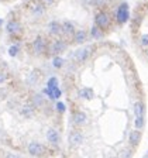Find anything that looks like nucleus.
<instances>
[{
	"label": "nucleus",
	"mask_w": 148,
	"mask_h": 158,
	"mask_svg": "<svg viewBox=\"0 0 148 158\" xmlns=\"http://www.w3.org/2000/svg\"><path fill=\"white\" fill-rule=\"evenodd\" d=\"M90 54H92V47H82V48H79L75 51L73 58H75L78 62H85L86 59L90 56Z\"/></svg>",
	"instance_id": "nucleus-1"
},
{
	"label": "nucleus",
	"mask_w": 148,
	"mask_h": 158,
	"mask_svg": "<svg viewBox=\"0 0 148 158\" xmlns=\"http://www.w3.org/2000/svg\"><path fill=\"white\" fill-rule=\"evenodd\" d=\"M28 152L33 157H43L45 154V147L37 141H33L28 144Z\"/></svg>",
	"instance_id": "nucleus-2"
},
{
	"label": "nucleus",
	"mask_w": 148,
	"mask_h": 158,
	"mask_svg": "<svg viewBox=\"0 0 148 158\" xmlns=\"http://www.w3.org/2000/svg\"><path fill=\"white\" fill-rule=\"evenodd\" d=\"M128 17H130V14H128V6L127 3H123L118 6L117 11H116V19H117V21L120 24L125 23L128 20Z\"/></svg>",
	"instance_id": "nucleus-3"
},
{
	"label": "nucleus",
	"mask_w": 148,
	"mask_h": 158,
	"mask_svg": "<svg viewBox=\"0 0 148 158\" xmlns=\"http://www.w3.org/2000/svg\"><path fill=\"white\" fill-rule=\"evenodd\" d=\"M33 51L37 54V55H39V54H44L45 52V49H47V41L44 37L38 35L35 40H34V43H33Z\"/></svg>",
	"instance_id": "nucleus-4"
},
{
	"label": "nucleus",
	"mask_w": 148,
	"mask_h": 158,
	"mask_svg": "<svg viewBox=\"0 0 148 158\" xmlns=\"http://www.w3.org/2000/svg\"><path fill=\"white\" fill-rule=\"evenodd\" d=\"M95 21H96V26H97L100 30H102V28H106V27L110 24L109 16H107V13H105V11H100V13L96 14Z\"/></svg>",
	"instance_id": "nucleus-5"
},
{
	"label": "nucleus",
	"mask_w": 148,
	"mask_h": 158,
	"mask_svg": "<svg viewBox=\"0 0 148 158\" xmlns=\"http://www.w3.org/2000/svg\"><path fill=\"white\" fill-rule=\"evenodd\" d=\"M66 49V44L64 43L62 40H56V41H54L52 45H51V54L55 56H59V54H62L64 51Z\"/></svg>",
	"instance_id": "nucleus-6"
},
{
	"label": "nucleus",
	"mask_w": 148,
	"mask_h": 158,
	"mask_svg": "<svg viewBox=\"0 0 148 158\" xmlns=\"http://www.w3.org/2000/svg\"><path fill=\"white\" fill-rule=\"evenodd\" d=\"M68 141H69V145H71V147H79V145L82 144V141H83V135H82V133H79V131H72L71 134H69Z\"/></svg>",
	"instance_id": "nucleus-7"
},
{
	"label": "nucleus",
	"mask_w": 148,
	"mask_h": 158,
	"mask_svg": "<svg viewBox=\"0 0 148 158\" xmlns=\"http://www.w3.org/2000/svg\"><path fill=\"white\" fill-rule=\"evenodd\" d=\"M75 24L71 23V21H65L62 23V35L65 37H72L75 35Z\"/></svg>",
	"instance_id": "nucleus-8"
},
{
	"label": "nucleus",
	"mask_w": 148,
	"mask_h": 158,
	"mask_svg": "<svg viewBox=\"0 0 148 158\" xmlns=\"http://www.w3.org/2000/svg\"><path fill=\"white\" fill-rule=\"evenodd\" d=\"M6 30H7V33L9 34L16 35V34H18L20 31H21V27H20V24L17 23V21L11 20V21H9V23L6 24Z\"/></svg>",
	"instance_id": "nucleus-9"
},
{
	"label": "nucleus",
	"mask_w": 148,
	"mask_h": 158,
	"mask_svg": "<svg viewBox=\"0 0 148 158\" xmlns=\"http://www.w3.org/2000/svg\"><path fill=\"white\" fill-rule=\"evenodd\" d=\"M30 10H31V14H33V16L41 17V16H44V13H45V6L39 2V3H34Z\"/></svg>",
	"instance_id": "nucleus-10"
},
{
	"label": "nucleus",
	"mask_w": 148,
	"mask_h": 158,
	"mask_svg": "<svg viewBox=\"0 0 148 158\" xmlns=\"http://www.w3.org/2000/svg\"><path fill=\"white\" fill-rule=\"evenodd\" d=\"M49 33L52 34V35H62V23L51 21L49 23Z\"/></svg>",
	"instance_id": "nucleus-11"
},
{
	"label": "nucleus",
	"mask_w": 148,
	"mask_h": 158,
	"mask_svg": "<svg viewBox=\"0 0 148 158\" xmlns=\"http://www.w3.org/2000/svg\"><path fill=\"white\" fill-rule=\"evenodd\" d=\"M86 120H88V117H86V114L83 112H76L75 114H73V123H75L76 126L85 124Z\"/></svg>",
	"instance_id": "nucleus-12"
},
{
	"label": "nucleus",
	"mask_w": 148,
	"mask_h": 158,
	"mask_svg": "<svg viewBox=\"0 0 148 158\" xmlns=\"http://www.w3.org/2000/svg\"><path fill=\"white\" fill-rule=\"evenodd\" d=\"M47 138H48L49 143H52V144H56L59 141V133L54 128H49L48 131H47Z\"/></svg>",
	"instance_id": "nucleus-13"
},
{
	"label": "nucleus",
	"mask_w": 148,
	"mask_h": 158,
	"mask_svg": "<svg viewBox=\"0 0 148 158\" xmlns=\"http://www.w3.org/2000/svg\"><path fill=\"white\" fill-rule=\"evenodd\" d=\"M144 112H145V106L142 102H135L134 105V114L135 117H144Z\"/></svg>",
	"instance_id": "nucleus-14"
},
{
	"label": "nucleus",
	"mask_w": 148,
	"mask_h": 158,
	"mask_svg": "<svg viewBox=\"0 0 148 158\" xmlns=\"http://www.w3.org/2000/svg\"><path fill=\"white\" fill-rule=\"evenodd\" d=\"M140 138H141V133L138 130H134V131L130 133V144L131 145H137L140 143Z\"/></svg>",
	"instance_id": "nucleus-15"
},
{
	"label": "nucleus",
	"mask_w": 148,
	"mask_h": 158,
	"mask_svg": "<svg viewBox=\"0 0 148 158\" xmlns=\"http://www.w3.org/2000/svg\"><path fill=\"white\" fill-rule=\"evenodd\" d=\"M34 112H35V107L33 105H26L21 109V114L26 116V117H31L34 114Z\"/></svg>",
	"instance_id": "nucleus-16"
},
{
	"label": "nucleus",
	"mask_w": 148,
	"mask_h": 158,
	"mask_svg": "<svg viewBox=\"0 0 148 158\" xmlns=\"http://www.w3.org/2000/svg\"><path fill=\"white\" fill-rule=\"evenodd\" d=\"M73 40H75V43L82 44L86 40V31L85 30H79V31H76L75 35H73Z\"/></svg>",
	"instance_id": "nucleus-17"
},
{
	"label": "nucleus",
	"mask_w": 148,
	"mask_h": 158,
	"mask_svg": "<svg viewBox=\"0 0 148 158\" xmlns=\"http://www.w3.org/2000/svg\"><path fill=\"white\" fill-rule=\"evenodd\" d=\"M80 96H82L83 99H86V100H90V99L95 98V93H93V90L90 88H83L82 90H80Z\"/></svg>",
	"instance_id": "nucleus-18"
},
{
	"label": "nucleus",
	"mask_w": 148,
	"mask_h": 158,
	"mask_svg": "<svg viewBox=\"0 0 148 158\" xmlns=\"http://www.w3.org/2000/svg\"><path fill=\"white\" fill-rule=\"evenodd\" d=\"M44 105V99H43V96L41 95H34L33 96V106L34 107H41V106Z\"/></svg>",
	"instance_id": "nucleus-19"
},
{
	"label": "nucleus",
	"mask_w": 148,
	"mask_h": 158,
	"mask_svg": "<svg viewBox=\"0 0 148 158\" xmlns=\"http://www.w3.org/2000/svg\"><path fill=\"white\" fill-rule=\"evenodd\" d=\"M90 34H92V37H95V38H100V37H102V30L99 28L97 26H93L92 30H90Z\"/></svg>",
	"instance_id": "nucleus-20"
},
{
	"label": "nucleus",
	"mask_w": 148,
	"mask_h": 158,
	"mask_svg": "<svg viewBox=\"0 0 148 158\" xmlns=\"http://www.w3.org/2000/svg\"><path fill=\"white\" fill-rule=\"evenodd\" d=\"M52 65H54V68H56V69L62 68L64 58H61V56H55V58H54V61H52Z\"/></svg>",
	"instance_id": "nucleus-21"
},
{
	"label": "nucleus",
	"mask_w": 148,
	"mask_h": 158,
	"mask_svg": "<svg viewBox=\"0 0 148 158\" xmlns=\"http://www.w3.org/2000/svg\"><path fill=\"white\" fill-rule=\"evenodd\" d=\"M47 88H48V89L58 88V81H56V78H49L48 79V83H47Z\"/></svg>",
	"instance_id": "nucleus-22"
},
{
	"label": "nucleus",
	"mask_w": 148,
	"mask_h": 158,
	"mask_svg": "<svg viewBox=\"0 0 148 158\" xmlns=\"http://www.w3.org/2000/svg\"><path fill=\"white\" fill-rule=\"evenodd\" d=\"M17 54H18V45H17V44H14V45H11L9 48V55L10 56H16Z\"/></svg>",
	"instance_id": "nucleus-23"
},
{
	"label": "nucleus",
	"mask_w": 148,
	"mask_h": 158,
	"mask_svg": "<svg viewBox=\"0 0 148 158\" xmlns=\"http://www.w3.org/2000/svg\"><path fill=\"white\" fill-rule=\"evenodd\" d=\"M135 127L137 128H141L144 127V117H135Z\"/></svg>",
	"instance_id": "nucleus-24"
},
{
	"label": "nucleus",
	"mask_w": 148,
	"mask_h": 158,
	"mask_svg": "<svg viewBox=\"0 0 148 158\" xmlns=\"http://www.w3.org/2000/svg\"><path fill=\"white\" fill-rule=\"evenodd\" d=\"M130 157H131V152L128 150H121L120 154H118V158H130Z\"/></svg>",
	"instance_id": "nucleus-25"
},
{
	"label": "nucleus",
	"mask_w": 148,
	"mask_h": 158,
	"mask_svg": "<svg viewBox=\"0 0 148 158\" xmlns=\"http://www.w3.org/2000/svg\"><path fill=\"white\" fill-rule=\"evenodd\" d=\"M56 110H58L59 113H64L66 110V107H65V105H64L62 102H58L56 103Z\"/></svg>",
	"instance_id": "nucleus-26"
},
{
	"label": "nucleus",
	"mask_w": 148,
	"mask_h": 158,
	"mask_svg": "<svg viewBox=\"0 0 148 158\" xmlns=\"http://www.w3.org/2000/svg\"><path fill=\"white\" fill-rule=\"evenodd\" d=\"M52 93H54V99H59L61 98V95H62V92H61V89L59 88L52 89Z\"/></svg>",
	"instance_id": "nucleus-27"
},
{
	"label": "nucleus",
	"mask_w": 148,
	"mask_h": 158,
	"mask_svg": "<svg viewBox=\"0 0 148 158\" xmlns=\"http://www.w3.org/2000/svg\"><path fill=\"white\" fill-rule=\"evenodd\" d=\"M106 0H90V4H93V6H103Z\"/></svg>",
	"instance_id": "nucleus-28"
},
{
	"label": "nucleus",
	"mask_w": 148,
	"mask_h": 158,
	"mask_svg": "<svg viewBox=\"0 0 148 158\" xmlns=\"http://www.w3.org/2000/svg\"><path fill=\"white\" fill-rule=\"evenodd\" d=\"M0 141H7V135L2 128H0Z\"/></svg>",
	"instance_id": "nucleus-29"
},
{
	"label": "nucleus",
	"mask_w": 148,
	"mask_h": 158,
	"mask_svg": "<svg viewBox=\"0 0 148 158\" xmlns=\"http://www.w3.org/2000/svg\"><path fill=\"white\" fill-rule=\"evenodd\" d=\"M141 44L142 45H148V34H144V35H142V38H141Z\"/></svg>",
	"instance_id": "nucleus-30"
},
{
	"label": "nucleus",
	"mask_w": 148,
	"mask_h": 158,
	"mask_svg": "<svg viewBox=\"0 0 148 158\" xmlns=\"http://www.w3.org/2000/svg\"><path fill=\"white\" fill-rule=\"evenodd\" d=\"M39 2H41V3H43L44 6H47V4H52L54 2H55V0H39Z\"/></svg>",
	"instance_id": "nucleus-31"
},
{
	"label": "nucleus",
	"mask_w": 148,
	"mask_h": 158,
	"mask_svg": "<svg viewBox=\"0 0 148 158\" xmlns=\"http://www.w3.org/2000/svg\"><path fill=\"white\" fill-rule=\"evenodd\" d=\"M6 81V73L4 72H0V83H3Z\"/></svg>",
	"instance_id": "nucleus-32"
},
{
	"label": "nucleus",
	"mask_w": 148,
	"mask_h": 158,
	"mask_svg": "<svg viewBox=\"0 0 148 158\" xmlns=\"http://www.w3.org/2000/svg\"><path fill=\"white\" fill-rule=\"evenodd\" d=\"M6 158H20V155L13 154V152H10V154H7V155H6Z\"/></svg>",
	"instance_id": "nucleus-33"
},
{
	"label": "nucleus",
	"mask_w": 148,
	"mask_h": 158,
	"mask_svg": "<svg viewBox=\"0 0 148 158\" xmlns=\"http://www.w3.org/2000/svg\"><path fill=\"white\" fill-rule=\"evenodd\" d=\"M145 158H148V154H147V157H145Z\"/></svg>",
	"instance_id": "nucleus-34"
},
{
	"label": "nucleus",
	"mask_w": 148,
	"mask_h": 158,
	"mask_svg": "<svg viewBox=\"0 0 148 158\" xmlns=\"http://www.w3.org/2000/svg\"><path fill=\"white\" fill-rule=\"evenodd\" d=\"M113 158H116V157H113ZM117 158H118V157H117Z\"/></svg>",
	"instance_id": "nucleus-35"
}]
</instances>
